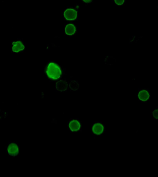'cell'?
Segmentation results:
<instances>
[{"label": "cell", "mask_w": 158, "mask_h": 177, "mask_svg": "<svg viewBox=\"0 0 158 177\" xmlns=\"http://www.w3.org/2000/svg\"><path fill=\"white\" fill-rule=\"evenodd\" d=\"M46 73L50 78L54 80L58 79L62 74L61 69L54 63H50L47 68Z\"/></svg>", "instance_id": "cell-1"}, {"label": "cell", "mask_w": 158, "mask_h": 177, "mask_svg": "<svg viewBox=\"0 0 158 177\" xmlns=\"http://www.w3.org/2000/svg\"><path fill=\"white\" fill-rule=\"evenodd\" d=\"M64 16L67 20H75L77 16V12L74 9H67L64 11Z\"/></svg>", "instance_id": "cell-2"}, {"label": "cell", "mask_w": 158, "mask_h": 177, "mask_svg": "<svg viewBox=\"0 0 158 177\" xmlns=\"http://www.w3.org/2000/svg\"><path fill=\"white\" fill-rule=\"evenodd\" d=\"M7 151L8 154L10 156H16L19 152L18 146L14 143H12L8 146L7 148Z\"/></svg>", "instance_id": "cell-3"}, {"label": "cell", "mask_w": 158, "mask_h": 177, "mask_svg": "<svg viewBox=\"0 0 158 177\" xmlns=\"http://www.w3.org/2000/svg\"><path fill=\"white\" fill-rule=\"evenodd\" d=\"M138 98L143 102H146L149 99L150 97L149 93L147 90H141L138 93Z\"/></svg>", "instance_id": "cell-4"}, {"label": "cell", "mask_w": 158, "mask_h": 177, "mask_svg": "<svg viewBox=\"0 0 158 177\" xmlns=\"http://www.w3.org/2000/svg\"><path fill=\"white\" fill-rule=\"evenodd\" d=\"M56 88L58 91L61 92L65 91L68 88V84L65 81L60 80L56 83Z\"/></svg>", "instance_id": "cell-5"}, {"label": "cell", "mask_w": 158, "mask_h": 177, "mask_svg": "<svg viewBox=\"0 0 158 177\" xmlns=\"http://www.w3.org/2000/svg\"><path fill=\"white\" fill-rule=\"evenodd\" d=\"M13 46L12 47V50L14 52H19L21 50H24L25 48V46L20 41L13 42Z\"/></svg>", "instance_id": "cell-6"}, {"label": "cell", "mask_w": 158, "mask_h": 177, "mask_svg": "<svg viewBox=\"0 0 158 177\" xmlns=\"http://www.w3.org/2000/svg\"><path fill=\"white\" fill-rule=\"evenodd\" d=\"M93 131L95 134H101L104 131L103 126L102 124L100 123H96L93 126Z\"/></svg>", "instance_id": "cell-7"}, {"label": "cell", "mask_w": 158, "mask_h": 177, "mask_svg": "<svg viewBox=\"0 0 158 177\" xmlns=\"http://www.w3.org/2000/svg\"><path fill=\"white\" fill-rule=\"evenodd\" d=\"M81 125L78 121L73 120L70 122L69 124V127L72 131H77L80 129Z\"/></svg>", "instance_id": "cell-8"}, {"label": "cell", "mask_w": 158, "mask_h": 177, "mask_svg": "<svg viewBox=\"0 0 158 177\" xmlns=\"http://www.w3.org/2000/svg\"><path fill=\"white\" fill-rule=\"evenodd\" d=\"M76 31V28L72 24H68L65 27V32L67 34L72 35L74 34Z\"/></svg>", "instance_id": "cell-9"}, {"label": "cell", "mask_w": 158, "mask_h": 177, "mask_svg": "<svg viewBox=\"0 0 158 177\" xmlns=\"http://www.w3.org/2000/svg\"><path fill=\"white\" fill-rule=\"evenodd\" d=\"M69 87L71 90L76 91L79 87V84L75 81H72L69 84Z\"/></svg>", "instance_id": "cell-10"}, {"label": "cell", "mask_w": 158, "mask_h": 177, "mask_svg": "<svg viewBox=\"0 0 158 177\" xmlns=\"http://www.w3.org/2000/svg\"><path fill=\"white\" fill-rule=\"evenodd\" d=\"M152 115L155 119H158V109H156L153 112Z\"/></svg>", "instance_id": "cell-11"}, {"label": "cell", "mask_w": 158, "mask_h": 177, "mask_svg": "<svg viewBox=\"0 0 158 177\" xmlns=\"http://www.w3.org/2000/svg\"><path fill=\"white\" fill-rule=\"evenodd\" d=\"M117 5H122V4L124 3V1H118V0H116L115 1Z\"/></svg>", "instance_id": "cell-12"}, {"label": "cell", "mask_w": 158, "mask_h": 177, "mask_svg": "<svg viewBox=\"0 0 158 177\" xmlns=\"http://www.w3.org/2000/svg\"><path fill=\"white\" fill-rule=\"evenodd\" d=\"M84 1V2H85V3H91V1Z\"/></svg>", "instance_id": "cell-13"}]
</instances>
